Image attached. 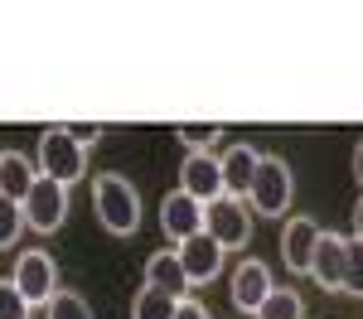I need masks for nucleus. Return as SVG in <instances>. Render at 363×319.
I'll return each instance as SVG.
<instances>
[{
  "mask_svg": "<svg viewBox=\"0 0 363 319\" xmlns=\"http://www.w3.org/2000/svg\"><path fill=\"white\" fill-rule=\"evenodd\" d=\"M160 232H165L169 242H184V237H194L203 232V203L189 199V194H165L160 199Z\"/></svg>",
  "mask_w": 363,
  "mask_h": 319,
  "instance_id": "f8f14e48",
  "label": "nucleus"
},
{
  "mask_svg": "<svg viewBox=\"0 0 363 319\" xmlns=\"http://www.w3.org/2000/svg\"><path fill=\"white\" fill-rule=\"evenodd\" d=\"M179 194H189V199H199V203H213L223 194V170H218V155H213V150H184Z\"/></svg>",
  "mask_w": 363,
  "mask_h": 319,
  "instance_id": "6e6552de",
  "label": "nucleus"
},
{
  "mask_svg": "<svg viewBox=\"0 0 363 319\" xmlns=\"http://www.w3.org/2000/svg\"><path fill=\"white\" fill-rule=\"evenodd\" d=\"M315 237H320V223H315V218H306V213L286 218V228H281V266H286L291 276H306L310 271Z\"/></svg>",
  "mask_w": 363,
  "mask_h": 319,
  "instance_id": "9d476101",
  "label": "nucleus"
},
{
  "mask_svg": "<svg viewBox=\"0 0 363 319\" xmlns=\"http://www.w3.org/2000/svg\"><path fill=\"white\" fill-rule=\"evenodd\" d=\"M252 319H306V300H301V290H291V286H272V295L257 305Z\"/></svg>",
  "mask_w": 363,
  "mask_h": 319,
  "instance_id": "dca6fc26",
  "label": "nucleus"
},
{
  "mask_svg": "<svg viewBox=\"0 0 363 319\" xmlns=\"http://www.w3.org/2000/svg\"><path fill=\"white\" fill-rule=\"evenodd\" d=\"M174 257H179V266H184L189 286H208V281L223 276V257H228V252L208 237V232H194V237L174 242Z\"/></svg>",
  "mask_w": 363,
  "mask_h": 319,
  "instance_id": "0eeeda50",
  "label": "nucleus"
},
{
  "mask_svg": "<svg viewBox=\"0 0 363 319\" xmlns=\"http://www.w3.org/2000/svg\"><path fill=\"white\" fill-rule=\"evenodd\" d=\"M34 165H29L20 150H0V199H10V203H20L29 194V184H34Z\"/></svg>",
  "mask_w": 363,
  "mask_h": 319,
  "instance_id": "2eb2a0df",
  "label": "nucleus"
},
{
  "mask_svg": "<svg viewBox=\"0 0 363 319\" xmlns=\"http://www.w3.org/2000/svg\"><path fill=\"white\" fill-rule=\"evenodd\" d=\"M257 160H262V150L247 141L228 145L223 155H218V170H223V194H233V199H242L252 184V174H257Z\"/></svg>",
  "mask_w": 363,
  "mask_h": 319,
  "instance_id": "ddd939ff",
  "label": "nucleus"
},
{
  "mask_svg": "<svg viewBox=\"0 0 363 319\" xmlns=\"http://www.w3.org/2000/svg\"><path fill=\"white\" fill-rule=\"evenodd\" d=\"M29 315H34V310H29V300L15 290V281L5 276V281H0V319H29Z\"/></svg>",
  "mask_w": 363,
  "mask_h": 319,
  "instance_id": "4be33fe9",
  "label": "nucleus"
},
{
  "mask_svg": "<svg viewBox=\"0 0 363 319\" xmlns=\"http://www.w3.org/2000/svg\"><path fill=\"white\" fill-rule=\"evenodd\" d=\"M92 208L112 237H131L140 228V189L126 174H97L92 179Z\"/></svg>",
  "mask_w": 363,
  "mask_h": 319,
  "instance_id": "f03ea898",
  "label": "nucleus"
},
{
  "mask_svg": "<svg viewBox=\"0 0 363 319\" xmlns=\"http://www.w3.org/2000/svg\"><path fill=\"white\" fill-rule=\"evenodd\" d=\"M218 136H223L218 121H208V126H199V121H179V126H174V141L184 145V150H213Z\"/></svg>",
  "mask_w": 363,
  "mask_h": 319,
  "instance_id": "a211bd4d",
  "label": "nucleus"
},
{
  "mask_svg": "<svg viewBox=\"0 0 363 319\" xmlns=\"http://www.w3.org/2000/svg\"><path fill=\"white\" fill-rule=\"evenodd\" d=\"M20 213H25V228L58 232V228H63V218H68V189L54 184V179H44V174H34L29 194L20 199Z\"/></svg>",
  "mask_w": 363,
  "mask_h": 319,
  "instance_id": "423d86ee",
  "label": "nucleus"
},
{
  "mask_svg": "<svg viewBox=\"0 0 363 319\" xmlns=\"http://www.w3.org/2000/svg\"><path fill=\"white\" fill-rule=\"evenodd\" d=\"M145 286L169 295V300L194 295V286H189V276H184V266H179L174 252H150V261H145Z\"/></svg>",
  "mask_w": 363,
  "mask_h": 319,
  "instance_id": "4468645a",
  "label": "nucleus"
},
{
  "mask_svg": "<svg viewBox=\"0 0 363 319\" xmlns=\"http://www.w3.org/2000/svg\"><path fill=\"white\" fill-rule=\"evenodd\" d=\"M20 232H25V213H20V203L0 199V252H5V247H15V242H20Z\"/></svg>",
  "mask_w": 363,
  "mask_h": 319,
  "instance_id": "412c9836",
  "label": "nucleus"
},
{
  "mask_svg": "<svg viewBox=\"0 0 363 319\" xmlns=\"http://www.w3.org/2000/svg\"><path fill=\"white\" fill-rule=\"evenodd\" d=\"M203 232L223 247V252H242L252 242V208L233 194H218L213 203H203Z\"/></svg>",
  "mask_w": 363,
  "mask_h": 319,
  "instance_id": "20e7f679",
  "label": "nucleus"
},
{
  "mask_svg": "<svg viewBox=\"0 0 363 319\" xmlns=\"http://www.w3.org/2000/svg\"><path fill=\"white\" fill-rule=\"evenodd\" d=\"M34 170L44 174V179H54L63 189H73L78 179H87V150L78 141H68L63 136V126H44L39 131V165Z\"/></svg>",
  "mask_w": 363,
  "mask_h": 319,
  "instance_id": "7ed1b4c3",
  "label": "nucleus"
},
{
  "mask_svg": "<svg viewBox=\"0 0 363 319\" xmlns=\"http://www.w3.org/2000/svg\"><path fill=\"white\" fill-rule=\"evenodd\" d=\"M354 179H359V189H363V141H359V150H354Z\"/></svg>",
  "mask_w": 363,
  "mask_h": 319,
  "instance_id": "393cba45",
  "label": "nucleus"
},
{
  "mask_svg": "<svg viewBox=\"0 0 363 319\" xmlns=\"http://www.w3.org/2000/svg\"><path fill=\"white\" fill-rule=\"evenodd\" d=\"M354 237L363 242V194H359V208H354Z\"/></svg>",
  "mask_w": 363,
  "mask_h": 319,
  "instance_id": "a878e982",
  "label": "nucleus"
},
{
  "mask_svg": "<svg viewBox=\"0 0 363 319\" xmlns=\"http://www.w3.org/2000/svg\"><path fill=\"white\" fill-rule=\"evenodd\" d=\"M58 126H63L68 141H78L83 150H92V145L102 141V121H58Z\"/></svg>",
  "mask_w": 363,
  "mask_h": 319,
  "instance_id": "5701e85b",
  "label": "nucleus"
},
{
  "mask_svg": "<svg viewBox=\"0 0 363 319\" xmlns=\"http://www.w3.org/2000/svg\"><path fill=\"white\" fill-rule=\"evenodd\" d=\"M242 203L252 208V218H281V213H291V203H296V174H291V165L281 155H262Z\"/></svg>",
  "mask_w": 363,
  "mask_h": 319,
  "instance_id": "f257e3e1",
  "label": "nucleus"
},
{
  "mask_svg": "<svg viewBox=\"0 0 363 319\" xmlns=\"http://www.w3.org/2000/svg\"><path fill=\"white\" fill-rule=\"evenodd\" d=\"M174 319H213V315L199 305L194 295H184V300H174Z\"/></svg>",
  "mask_w": 363,
  "mask_h": 319,
  "instance_id": "b1692460",
  "label": "nucleus"
},
{
  "mask_svg": "<svg viewBox=\"0 0 363 319\" xmlns=\"http://www.w3.org/2000/svg\"><path fill=\"white\" fill-rule=\"evenodd\" d=\"M344 247H349V237L320 228V237H315V257H310V271H306L320 290H339V281H344Z\"/></svg>",
  "mask_w": 363,
  "mask_h": 319,
  "instance_id": "9b49d317",
  "label": "nucleus"
},
{
  "mask_svg": "<svg viewBox=\"0 0 363 319\" xmlns=\"http://www.w3.org/2000/svg\"><path fill=\"white\" fill-rule=\"evenodd\" d=\"M339 295H359L363 300V242L349 237L344 247V281H339Z\"/></svg>",
  "mask_w": 363,
  "mask_h": 319,
  "instance_id": "aec40b11",
  "label": "nucleus"
},
{
  "mask_svg": "<svg viewBox=\"0 0 363 319\" xmlns=\"http://www.w3.org/2000/svg\"><path fill=\"white\" fill-rule=\"evenodd\" d=\"M131 319H174V300L150 286H140L136 300H131Z\"/></svg>",
  "mask_w": 363,
  "mask_h": 319,
  "instance_id": "6ab92c4d",
  "label": "nucleus"
},
{
  "mask_svg": "<svg viewBox=\"0 0 363 319\" xmlns=\"http://www.w3.org/2000/svg\"><path fill=\"white\" fill-rule=\"evenodd\" d=\"M228 286H233V290H228V295H233V305H238L242 315H257V305L272 295V286H277V281H272V266H267V261L242 257Z\"/></svg>",
  "mask_w": 363,
  "mask_h": 319,
  "instance_id": "1a4fd4ad",
  "label": "nucleus"
},
{
  "mask_svg": "<svg viewBox=\"0 0 363 319\" xmlns=\"http://www.w3.org/2000/svg\"><path fill=\"white\" fill-rule=\"evenodd\" d=\"M10 281H15V290L29 300V310H44V305H49V295L58 290V261L49 257V252H39V247H29V252L15 257Z\"/></svg>",
  "mask_w": 363,
  "mask_h": 319,
  "instance_id": "39448f33",
  "label": "nucleus"
},
{
  "mask_svg": "<svg viewBox=\"0 0 363 319\" xmlns=\"http://www.w3.org/2000/svg\"><path fill=\"white\" fill-rule=\"evenodd\" d=\"M44 319H97V315H92L87 295H78V290H54L49 305H44Z\"/></svg>",
  "mask_w": 363,
  "mask_h": 319,
  "instance_id": "f3484780",
  "label": "nucleus"
}]
</instances>
